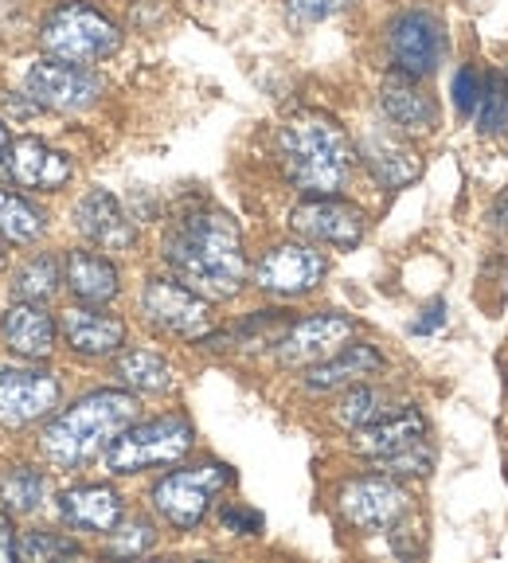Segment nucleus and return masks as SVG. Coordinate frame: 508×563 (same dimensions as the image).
<instances>
[{
    "instance_id": "6",
    "label": "nucleus",
    "mask_w": 508,
    "mask_h": 563,
    "mask_svg": "<svg viewBox=\"0 0 508 563\" xmlns=\"http://www.w3.org/2000/svg\"><path fill=\"white\" fill-rule=\"evenodd\" d=\"M231 482H235V474H231V466H223V462H200V466L173 470V474L153 485V509L173 528L188 532V528L203 525V517L211 512L216 497H220Z\"/></svg>"
},
{
    "instance_id": "5",
    "label": "nucleus",
    "mask_w": 508,
    "mask_h": 563,
    "mask_svg": "<svg viewBox=\"0 0 508 563\" xmlns=\"http://www.w3.org/2000/svg\"><path fill=\"white\" fill-rule=\"evenodd\" d=\"M196 446V431L185 415H161L150 422H130L110 446H106V470L110 474H141V470L173 466Z\"/></svg>"
},
{
    "instance_id": "34",
    "label": "nucleus",
    "mask_w": 508,
    "mask_h": 563,
    "mask_svg": "<svg viewBox=\"0 0 508 563\" xmlns=\"http://www.w3.org/2000/svg\"><path fill=\"white\" fill-rule=\"evenodd\" d=\"M349 4L352 0H286V16L298 27H309V24H324V20H333L336 12H344Z\"/></svg>"
},
{
    "instance_id": "15",
    "label": "nucleus",
    "mask_w": 508,
    "mask_h": 563,
    "mask_svg": "<svg viewBox=\"0 0 508 563\" xmlns=\"http://www.w3.org/2000/svg\"><path fill=\"white\" fill-rule=\"evenodd\" d=\"M4 173H9L12 185L32 188V192H59L75 176V161L67 153L52 150L47 141L24 137L4 150Z\"/></svg>"
},
{
    "instance_id": "29",
    "label": "nucleus",
    "mask_w": 508,
    "mask_h": 563,
    "mask_svg": "<svg viewBox=\"0 0 508 563\" xmlns=\"http://www.w3.org/2000/svg\"><path fill=\"white\" fill-rule=\"evenodd\" d=\"M59 286H63V271L55 255H32L12 274V294H16L20 301H40V306H44Z\"/></svg>"
},
{
    "instance_id": "39",
    "label": "nucleus",
    "mask_w": 508,
    "mask_h": 563,
    "mask_svg": "<svg viewBox=\"0 0 508 563\" xmlns=\"http://www.w3.org/2000/svg\"><path fill=\"white\" fill-rule=\"evenodd\" d=\"M493 220H497V228H508V192L497 200V208H493Z\"/></svg>"
},
{
    "instance_id": "8",
    "label": "nucleus",
    "mask_w": 508,
    "mask_h": 563,
    "mask_svg": "<svg viewBox=\"0 0 508 563\" xmlns=\"http://www.w3.org/2000/svg\"><path fill=\"white\" fill-rule=\"evenodd\" d=\"M102 79L82 63L52 59L35 63L24 79V95L44 110H59V114H82L102 98Z\"/></svg>"
},
{
    "instance_id": "41",
    "label": "nucleus",
    "mask_w": 508,
    "mask_h": 563,
    "mask_svg": "<svg viewBox=\"0 0 508 563\" xmlns=\"http://www.w3.org/2000/svg\"><path fill=\"white\" fill-rule=\"evenodd\" d=\"M0 271H4V251H0Z\"/></svg>"
},
{
    "instance_id": "24",
    "label": "nucleus",
    "mask_w": 508,
    "mask_h": 563,
    "mask_svg": "<svg viewBox=\"0 0 508 563\" xmlns=\"http://www.w3.org/2000/svg\"><path fill=\"white\" fill-rule=\"evenodd\" d=\"M63 282H67L70 294L79 301H87V306H106V301H114L118 290H122L118 266L106 255H95V251H70Z\"/></svg>"
},
{
    "instance_id": "11",
    "label": "nucleus",
    "mask_w": 508,
    "mask_h": 563,
    "mask_svg": "<svg viewBox=\"0 0 508 563\" xmlns=\"http://www.w3.org/2000/svg\"><path fill=\"white\" fill-rule=\"evenodd\" d=\"M324 274H329V263L309 243H278L254 266L258 290L274 294V298H301L321 286Z\"/></svg>"
},
{
    "instance_id": "20",
    "label": "nucleus",
    "mask_w": 508,
    "mask_h": 563,
    "mask_svg": "<svg viewBox=\"0 0 508 563\" xmlns=\"http://www.w3.org/2000/svg\"><path fill=\"white\" fill-rule=\"evenodd\" d=\"M427 434H430L427 415H422L419 407H404V411L384 415V419L368 422V427H356V431H352V450H356L360 457L379 462V457H391V454H399V450L422 442Z\"/></svg>"
},
{
    "instance_id": "9",
    "label": "nucleus",
    "mask_w": 508,
    "mask_h": 563,
    "mask_svg": "<svg viewBox=\"0 0 508 563\" xmlns=\"http://www.w3.org/2000/svg\"><path fill=\"white\" fill-rule=\"evenodd\" d=\"M141 313L153 329L168 336H200L211 325V306L208 298L188 286L180 278H150L141 290Z\"/></svg>"
},
{
    "instance_id": "38",
    "label": "nucleus",
    "mask_w": 508,
    "mask_h": 563,
    "mask_svg": "<svg viewBox=\"0 0 508 563\" xmlns=\"http://www.w3.org/2000/svg\"><path fill=\"white\" fill-rule=\"evenodd\" d=\"M442 321H446V306L434 301V306L422 309V317L415 321V333H434V329H442Z\"/></svg>"
},
{
    "instance_id": "1",
    "label": "nucleus",
    "mask_w": 508,
    "mask_h": 563,
    "mask_svg": "<svg viewBox=\"0 0 508 563\" xmlns=\"http://www.w3.org/2000/svg\"><path fill=\"white\" fill-rule=\"evenodd\" d=\"M165 263L203 298H235L246 282L243 231L220 208L185 211L165 235Z\"/></svg>"
},
{
    "instance_id": "4",
    "label": "nucleus",
    "mask_w": 508,
    "mask_h": 563,
    "mask_svg": "<svg viewBox=\"0 0 508 563\" xmlns=\"http://www.w3.org/2000/svg\"><path fill=\"white\" fill-rule=\"evenodd\" d=\"M40 44L52 59L67 63H102L122 47V32L106 12H98L95 4H82V0H67L40 27Z\"/></svg>"
},
{
    "instance_id": "18",
    "label": "nucleus",
    "mask_w": 508,
    "mask_h": 563,
    "mask_svg": "<svg viewBox=\"0 0 508 563\" xmlns=\"http://www.w3.org/2000/svg\"><path fill=\"white\" fill-rule=\"evenodd\" d=\"M379 114L399 133L439 130V102H434V95H427L422 79H411L404 70H391L379 82Z\"/></svg>"
},
{
    "instance_id": "2",
    "label": "nucleus",
    "mask_w": 508,
    "mask_h": 563,
    "mask_svg": "<svg viewBox=\"0 0 508 563\" xmlns=\"http://www.w3.org/2000/svg\"><path fill=\"white\" fill-rule=\"evenodd\" d=\"M278 157L294 188L309 196H336L349 185L352 165H356V145L336 118L306 110L281 125Z\"/></svg>"
},
{
    "instance_id": "7",
    "label": "nucleus",
    "mask_w": 508,
    "mask_h": 563,
    "mask_svg": "<svg viewBox=\"0 0 508 563\" xmlns=\"http://www.w3.org/2000/svg\"><path fill=\"white\" fill-rule=\"evenodd\" d=\"M387 55L395 70H404L411 79H430L446 55V27L427 9L399 12L387 24Z\"/></svg>"
},
{
    "instance_id": "23",
    "label": "nucleus",
    "mask_w": 508,
    "mask_h": 563,
    "mask_svg": "<svg viewBox=\"0 0 508 563\" xmlns=\"http://www.w3.org/2000/svg\"><path fill=\"white\" fill-rule=\"evenodd\" d=\"M384 372V356H379L376 344H344L341 352H333L329 361L309 364L306 372V387L309 391H336V387H352L360 379Z\"/></svg>"
},
{
    "instance_id": "25",
    "label": "nucleus",
    "mask_w": 508,
    "mask_h": 563,
    "mask_svg": "<svg viewBox=\"0 0 508 563\" xmlns=\"http://www.w3.org/2000/svg\"><path fill=\"white\" fill-rule=\"evenodd\" d=\"M114 376H118V384L130 387V391H141V396H161V391H168V387L176 384L173 364H168L161 352H150V349L122 352L114 361Z\"/></svg>"
},
{
    "instance_id": "36",
    "label": "nucleus",
    "mask_w": 508,
    "mask_h": 563,
    "mask_svg": "<svg viewBox=\"0 0 508 563\" xmlns=\"http://www.w3.org/2000/svg\"><path fill=\"white\" fill-rule=\"evenodd\" d=\"M220 520H223V528H231L239 537H258V532H263V517L254 509H243V505H223Z\"/></svg>"
},
{
    "instance_id": "14",
    "label": "nucleus",
    "mask_w": 508,
    "mask_h": 563,
    "mask_svg": "<svg viewBox=\"0 0 508 563\" xmlns=\"http://www.w3.org/2000/svg\"><path fill=\"white\" fill-rule=\"evenodd\" d=\"M364 211L341 196H309L289 211V228L309 243L324 246H356L364 239Z\"/></svg>"
},
{
    "instance_id": "17",
    "label": "nucleus",
    "mask_w": 508,
    "mask_h": 563,
    "mask_svg": "<svg viewBox=\"0 0 508 563\" xmlns=\"http://www.w3.org/2000/svg\"><path fill=\"white\" fill-rule=\"evenodd\" d=\"M75 231H79L87 243L102 246V251H130L137 243V228L125 216L122 200L106 188H90L79 203H75Z\"/></svg>"
},
{
    "instance_id": "26",
    "label": "nucleus",
    "mask_w": 508,
    "mask_h": 563,
    "mask_svg": "<svg viewBox=\"0 0 508 563\" xmlns=\"http://www.w3.org/2000/svg\"><path fill=\"white\" fill-rule=\"evenodd\" d=\"M0 501L12 517H32L47 501V474L35 466H12L0 477Z\"/></svg>"
},
{
    "instance_id": "13",
    "label": "nucleus",
    "mask_w": 508,
    "mask_h": 563,
    "mask_svg": "<svg viewBox=\"0 0 508 563\" xmlns=\"http://www.w3.org/2000/svg\"><path fill=\"white\" fill-rule=\"evenodd\" d=\"M352 317L344 313H317L306 321H294L286 333L278 336L274 352L286 368H309V364L329 361L333 352H341L352 336Z\"/></svg>"
},
{
    "instance_id": "32",
    "label": "nucleus",
    "mask_w": 508,
    "mask_h": 563,
    "mask_svg": "<svg viewBox=\"0 0 508 563\" xmlns=\"http://www.w3.org/2000/svg\"><path fill=\"white\" fill-rule=\"evenodd\" d=\"M20 555L27 563H52V560H75L82 555L79 540L63 537V532H24L20 537Z\"/></svg>"
},
{
    "instance_id": "12",
    "label": "nucleus",
    "mask_w": 508,
    "mask_h": 563,
    "mask_svg": "<svg viewBox=\"0 0 508 563\" xmlns=\"http://www.w3.org/2000/svg\"><path fill=\"white\" fill-rule=\"evenodd\" d=\"M63 399V384L44 368H0V427H27L52 415Z\"/></svg>"
},
{
    "instance_id": "37",
    "label": "nucleus",
    "mask_w": 508,
    "mask_h": 563,
    "mask_svg": "<svg viewBox=\"0 0 508 563\" xmlns=\"http://www.w3.org/2000/svg\"><path fill=\"white\" fill-rule=\"evenodd\" d=\"M20 555L16 525H12L9 512H0V563H12Z\"/></svg>"
},
{
    "instance_id": "40",
    "label": "nucleus",
    "mask_w": 508,
    "mask_h": 563,
    "mask_svg": "<svg viewBox=\"0 0 508 563\" xmlns=\"http://www.w3.org/2000/svg\"><path fill=\"white\" fill-rule=\"evenodd\" d=\"M9 145H12V137H9V125H4V122H0V153H4V150H9Z\"/></svg>"
},
{
    "instance_id": "21",
    "label": "nucleus",
    "mask_w": 508,
    "mask_h": 563,
    "mask_svg": "<svg viewBox=\"0 0 508 563\" xmlns=\"http://www.w3.org/2000/svg\"><path fill=\"white\" fill-rule=\"evenodd\" d=\"M59 517L75 532L106 537L125 517V501L114 485H75V489L59 493Z\"/></svg>"
},
{
    "instance_id": "28",
    "label": "nucleus",
    "mask_w": 508,
    "mask_h": 563,
    "mask_svg": "<svg viewBox=\"0 0 508 563\" xmlns=\"http://www.w3.org/2000/svg\"><path fill=\"white\" fill-rule=\"evenodd\" d=\"M391 396H387L384 387H372V384H352L349 391H344V399L336 404V422L341 427H349V431H356V427H368V422L384 419V415H391Z\"/></svg>"
},
{
    "instance_id": "10",
    "label": "nucleus",
    "mask_w": 508,
    "mask_h": 563,
    "mask_svg": "<svg viewBox=\"0 0 508 563\" xmlns=\"http://www.w3.org/2000/svg\"><path fill=\"white\" fill-rule=\"evenodd\" d=\"M336 505H341L344 520L360 532H391L411 512V493L391 474H376L344 485Z\"/></svg>"
},
{
    "instance_id": "27",
    "label": "nucleus",
    "mask_w": 508,
    "mask_h": 563,
    "mask_svg": "<svg viewBox=\"0 0 508 563\" xmlns=\"http://www.w3.org/2000/svg\"><path fill=\"white\" fill-rule=\"evenodd\" d=\"M47 216L16 192H0V239L4 243H35L44 235Z\"/></svg>"
},
{
    "instance_id": "3",
    "label": "nucleus",
    "mask_w": 508,
    "mask_h": 563,
    "mask_svg": "<svg viewBox=\"0 0 508 563\" xmlns=\"http://www.w3.org/2000/svg\"><path fill=\"white\" fill-rule=\"evenodd\" d=\"M137 419V396L122 387H98L79 404L59 411L40 434V450L52 466L79 470L90 457L106 454V446Z\"/></svg>"
},
{
    "instance_id": "33",
    "label": "nucleus",
    "mask_w": 508,
    "mask_h": 563,
    "mask_svg": "<svg viewBox=\"0 0 508 563\" xmlns=\"http://www.w3.org/2000/svg\"><path fill=\"white\" fill-rule=\"evenodd\" d=\"M384 474H391V477H422V474H430V466H434V446H430V439H422V442H415V446H407V450H399V454H391V457H379L376 462Z\"/></svg>"
},
{
    "instance_id": "30",
    "label": "nucleus",
    "mask_w": 508,
    "mask_h": 563,
    "mask_svg": "<svg viewBox=\"0 0 508 563\" xmlns=\"http://www.w3.org/2000/svg\"><path fill=\"white\" fill-rule=\"evenodd\" d=\"M477 130L485 137H500L508 130V79L505 75H489L482 87V102H477Z\"/></svg>"
},
{
    "instance_id": "16",
    "label": "nucleus",
    "mask_w": 508,
    "mask_h": 563,
    "mask_svg": "<svg viewBox=\"0 0 508 563\" xmlns=\"http://www.w3.org/2000/svg\"><path fill=\"white\" fill-rule=\"evenodd\" d=\"M360 161L368 165V173L376 176V185L384 188H407L411 180H419L422 157L411 141L395 125H376V130L364 133L360 141Z\"/></svg>"
},
{
    "instance_id": "35",
    "label": "nucleus",
    "mask_w": 508,
    "mask_h": 563,
    "mask_svg": "<svg viewBox=\"0 0 508 563\" xmlns=\"http://www.w3.org/2000/svg\"><path fill=\"white\" fill-rule=\"evenodd\" d=\"M482 87H485V79L477 75V67H470V63H465V67L454 75V106H457V114H462V118H474L477 114Z\"/></svg>"
},
{
    "instance_id": "19",
    "label": "nucleus",
    "mask_w": 508,
    "mask_h": 563,
    "mask_svg": "<svg viewBox=\"0 0 508 563\" xmlns=\"http://www.w3.org/2000/svg\"><path fill=\"white\" fill-rule=\"evenodd\" d=\"M63 336H67V349L87 356V361H102V356H114L118 349L125 344V321L106 309L95 306H70L63 313Z\"/></svg>"
},
{
    "instance_id": "31",
    "label": "nucleus",
    "mask_w": 508,
    "mask_h": 563,
    "mask_svg": "<svg viewBox=\"0 0 508 563\" xmlns=\"http://www.w3.org/2000/svg\"><path fill=\"white\" fill-rule=\"evenodd\" d=\"M153 544H157V528L145 517L118 520V525L106 532V552L110 555H145Z\"/></svg>"
},
{
    "instance_id": "22",
    "label": "nucleus",
    "mask_w": 508,
    "mask_h": 563,
    "mask_svg": "<svg viewBox=\"0 0 508 563\" xmlns=\"http://www.w3.org/2000/svg\"><path fill=\"white\" fill-rule=\"evenodd\" d=\"M0 341L24 361H44L55 349V317L40 301H20L0 317Z\"/></svg>"
}]
</instances>
